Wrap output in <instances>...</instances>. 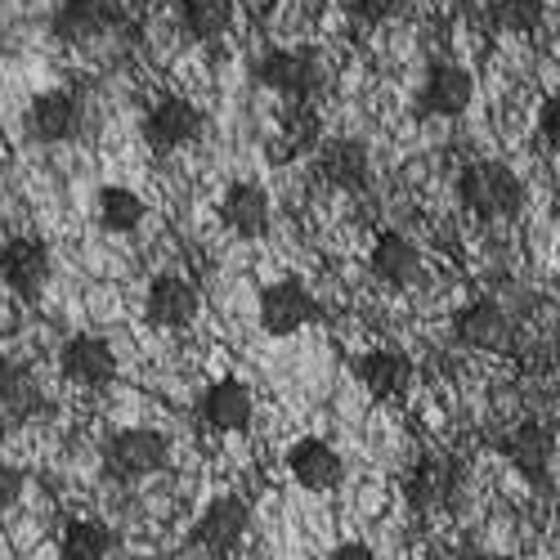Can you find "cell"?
Listing matches in <instances>:
<instances>
[{"mask_svg":"<svg viewBox=\"0 0 560 560\" xmlns=\"http://www.w3.org/2000/svg\"><path fill=\"white\" fill-rule=\"evenodd\" d=\"M457 198L476 220H516L525 211V184L506 162H471L457 175Z\"/></svg>","mask_w":560,"mask_h":560,"instance_id":"1","label":"cell"},{"mask_svg":"<svg viewBox=\"0 0 560 560\" xmlns=\"http://www.w3.org/2000/svg\"><path fill=\"white\" fill-rule=\"evenodd\" d=\"M247 529H252V506L238 493L211 498L189 529V556L194 560H224L243 547Z\"/></svg>","mask_w":560,"mask_h":560,"instance_id":"2","label":"cell"},{"mask_svg":"<svg viewBox=\"0 0 560 560\" xmlns=\"http://www.w3.org/2000/svg\"><path fill=\"white\" fill-rule=\"evenodd\" d=\"M256 81L273 95H283L292 104H305L314 100L323 81H328V68H323L318 50H305V45H283V50H269L260 63H256Z\"/></svg>","mask_w":560,"mask_h":560,"instance_id":"3","label":"cell"},{"mask_svg":"<svg viewBox=\"0 0 560 560\" xmlns=\"http://www.w3.org/2000/svg\"><path fill=\"white\" fill-rule=\"evenodd\" d=\"M104 462L117 480H149V476L166 471L171 440L162 431H149V427H130L104 444Z\"/></svg>","mask_w":560,"mask_h":560,"instance_id":"4","label":"cell"},{"mask_svg":"<svg viewBox=\"0 0 560 560\" xmlns=\"http://www.w3.org/2000/svg\"><path fill=\"white\" fill-rule=\"evenodd\" d=\"M404 498H408L412 511H422V516L457 506L462 502V466L453 457H444V453L422 457L404 480Z\"/></svg>","mask_w":560,"mask_h":560,"instance_id":"5","label":"cell"},{"mask_svg":"<svg viewBox=\"0 0 560 560\" xmlns=\"http://www.w3.org/2000/svg\"><path fill=\"white\" fill-rule=\"evenodd\" d=\"M318 318V301L301 278H278L260 292V328L269 337H292Z\"/></svg>","mask_w":560,"mask_h":560,"instance_id":"6","label":"cell"},{"mask_svg":"<svg viewBox=\"0 0 560 560\" xmlns=\"http://www.w3.org/2000/svg\"><path fill=\"white\" fill-rule=\"evenodd\" d=\"M50 273H55V256L40 238H10L0 247V278H5V288L14 296L36 301L50 288Z\"/></svg>","mask_w":560,"mask_h":560,"instance_id":"7","label":"cell"},{"mask_svg":"<svg viewBox=\"0 0 560 560\" xmlns=\"http://www.w3.org/2000/svg\"><path fill=\"white\" fill-rule=\"evenodd\" d=\"M59 372L63 382L77 386V390H104L113 377H117V354L104 337H68L63 350H59Z\"/></svg>","mask_w":560,"mask_h":560,"instance_id":"8","label":"cell"},{"mask_svg":"<svg viewBox=\"0 0 560 560\" xmlns=\"http://www.w3.org/2000/svg\"><path fill=\"white\" fill-rule=\"evenodd\" d=\"M516 332V318L498 296H476L453 314V337L471 350H502Z\"/></svg>","mask_w":560,"mask_h":560,"instance_id":"9","label":"cell"},{"mask_svg":"<svg viewBox=\"0 0 560 560\" xmlns=\"http://www.w3.org/2000/svg\"><path fill=\"white\" fill-rule=\"evenodd\" d=\"M144 139L158 149V153H175V149H189L202 139V113L198 104L179 100V95H166L149 108L144 117Z\"/></svg>","mask_w":560,"mask_h":560,"instance_id":"10","label":"cell"},{"mask_svg":"<svg viewBox=\"0 0 560 560\" xmlns=\"http://www.w3.org/2000/svg\"><path fill=\"white\" fill-rule=\"evenodd\" d=\"M288 471L305 493H332L346 480V457L328 440H296L288 453Z\"/></svg>","mask_w":560,"mask_h":560,"instance_id":"11","label":"cell"},{"mask_svg":"<svg viewBox=\"0 0 560 560\" xmlns=\"http://www.w3.org/2000/svg\"><path fill=\"white\" fill-rule=\"evenodd\" d=\"M252 412H256V399H252L247 382H238V377L211 382V386L202 390V399H198V417H202L211 431H220V435L247 431V427H252Z\"/></svg>","mask_w":560,"mask_h":560,"instance_id":"12","label":"cell"},{"mask_svg":"<svg viewBox=\"0 0 560 560\" xmlns=\"http://www.w3.org/2000/svg\"><path fill=\"white\" fill-rule=\"evenodd\" d=\"M198 310H202V296H198V288L189 283V278L158 273L149 283L144 314H149V323H158V328H189V323L198 318Z\"/></svg>","mask_w":560,"mask_h":560,"instance_id":"13","label":"cell"},{"mask_svg":"<svg viewBox=\"0 0 560 560\" xmlns=\"http://www.w3.org/2000/svg\"><path fill=\"white\" fill-rule=\"evenodd\" d=\"M220 215L229 224V233H238V238L256 243L269 233V220H273V207H269V194L252 179H238L224 189V202H220Z\"/></svg>","mask_w":560,"mask_h":560,"instance_id":"14","label":"cell"},{"mask_svg":"<svg viewBox=\"0 0 560 560\" xmlns=\"http://www.w3.org/2000/svg\"><path fill=\"white\" fill-rule=\"evenodd\" d=\"M354 377L372 399H395L412 382V359L399 350H363L354 359Z\"/></svg>","mask_w":560,"mask_h":560,"instance_id":"15","label":"cell"},{"mask_svg":"<svg viewBox=\"0 0 560 560\" xmlns=\"http://www.w3.org/2000/svg\"><path fill=\"white\" fill-rule=\"evenodd\" d=\"M502 453L525 480H542V476H551V462H556V435L542 422H521L502 440Z\"/></svg>","mask_w":560,"mask_h":560,"instance_id":"16","label":"cell"},{"mask_svg":"<svg viewBox=\"0 0 560 560\" xmlns=\"http://www.w3.org/2000/svg\"><path fill=\"white\" fill-rule=\"evenodd\" d=\"M27 135L36 139V144H63V139L77 135L81 126V113L72 104V95H63V90H45V95H36L27 104Z\"/></svg>","mask_w":560,"mask_h":560,"instance_id":"17","label":"cell"},{"mask_svg":"<svg viewBox=\"0 0 560 560\" xmlns=\"http://www.w3.org/2000/svg\"><path fill=\"white\" fill-rule=\"evenodd\" d=\"M372 273L382 278L386 288H412L417 278H422V252L412 247V238H404L399 229H386L377 243H372Z\"/></svg>","mask_w":560,"mask_h":560,"instance_id":"18","label":"cell"},{"mask_svg":"<svg viewBox=\"0 0 560 560\" xmlns=\"http://www.w3.org/2000/svg\"><path fill=\"white\" fill-rule=\"evenodd\" d=\"M476 100V81L466 68H453V63H440L431 68L427 85H422V113L427 117H462Z\"/></svg>","mask_w":560,"mask_h":560,"instance_id":"19","label":"cell"},{"mask_svg":"<svg viewBox=\"0 0 560 560\" xmlns=\"http://www.w3.org/2000/svg\"><path fill=\"white\" fill-rule=\"evenodd\" d=\"M368 144H359V139H328V144H318V175L332 184V189L341 194H354L368 184Z\"/></svg>","mask_w":560,"mask_h":560,"instance_id":"20","label":"cell"},{"mask_svg":"<svg viewBox=\"0 0 560 560\" xmlns=\"http://www.w3.org/2000/svg\"><path fill=\"white\" fill-rule=\"evenodd\" d=\"M55 36L63 45H85V40H100L113 27V5L108 0H59L55 10Z\"/></svg>","mask_w":560,"mask_h":560,"instance_id":"21","label":"cell"},{"mask_svg":"<svg viewBox=\"0 0 560 560\" xmlns=\"http://www.w3.org/2000/svg\"><path fill=\"white\" fill-rule=\"evenodd\" d=\"M179 27L189 32L194 40H215V36H224L229 32V23H233V0H179Z\"/></svg>","mask_w":560,"mask_h":560,"instance_id":"22","label":"cell"},{"mask_svg":"<svg viewBox=\"0 0 560 560\" xmlns=\"http://www.w3.org/2000/svg\"><path fill=\"white\" fill-rule=\"evenodd\" d=\"M149 207L144 198H139L135 189H126V184H108V189H100V224L108 233H135L139 224H144Z\"/></svg>","mask_w":560,"mask_h":560,"instance_id":"23","label":"cell"},{"mask_svg":"<svg viewBox=\"0 0 560 560\" xmlns=\"http://www.w3.org/2000/svg\"><path fill=\"white\" fill-rule=\"evenodd\" d=\"M113 556V534L104 521H68L59 538V560H108Z\"/></svg>","mask_w":560,"mask_h":560,"instance_id":"24","label":"cell"},{"mask_svg":"<svg viewBox=\"0 0 560 560\" xmlns=\"http://www.w3.org/2000/svg\"><path fill=\"white\" fill-rule=\"evenodd\" d=\"M547 19V5L542 0H489V23L498 32H511V36H529L538 32Z\"/></svg>","mask_w":560,"mask_h":560,"instance_id":"25","label":"cell"},{"mask_svg":"<svg viewBox=\"0 0 560 560\" xmlns=\"http://www.w3.org/2000/svg\"><path fill=\"white\" fill-rule=\"evenodd\" d=\"M408 10V0H350V14L363 23V27H377V23H390Z\"/></svg>","mask_w":560,"mask_h":560,"instance_id":"26","label":"cell"},{"mask_svg":"<svg viewBox=\"0 0 560 560\" xmlns=\"http://www.w3.org/2000/svg\"><path fill=\"white\" fill-rule=\"evenodd\" d=\"M23 498V471L10 462H0V511H10Z\"/></svg>","mask_w":560,"mask_h":560,"instance_id":"27","label":"cell"},{"mask_svg":"<svg viewBox=\"0 0 560 560\" xmlns=\"http://www.w3.org/2000/svg\"><path fill=\"white\" fill-rule=\"evenodd\" d=\"M538 139L547 144V153H556V144H560V130H556V100H547L542 113H538Z\"/></svg>","mask_w":560,"mask_h":560,"instance_id":"28","label":"cell"},{"mask_svg":"<svg viewBox=\"0 0 560 560\" xmlns=\"http://www.w3.org/2000/svg\"><path fill=\"white\" fill-rule=\"evenodd\" d=\"M323 560H377V551H372L368 542H341V547H332Z\"/></svg>","mask_w":560,"mask_h":560,"instance_id":"29","label":"cell"},{"mask_svg":"<svg viewBox=\"0 0 560 560\" xmlns=\"http://www.w3.org/2000/svg\"><path fill=\"white\" fill-rule=\"evenodd\" d=\"M19 386V368L5 359V354H0V395H10Z\"/></svg>","mask_w":560,"mask_h":560,"instance_id":"30","label":"cell"},{"mask_svg":"<svg viewBox=\"0 0 560 560\" xmlns=\"http://www.w3.org/2000/svg\"><path fill=\"white\" fill-rule=\"evenodd\" d=\"M480 560H516V556H502V551H493V556H480Z\"/></svg>","mask_w":560,"mask_h":560,"instance_id":"31","label":"cell"}]
</instances>
